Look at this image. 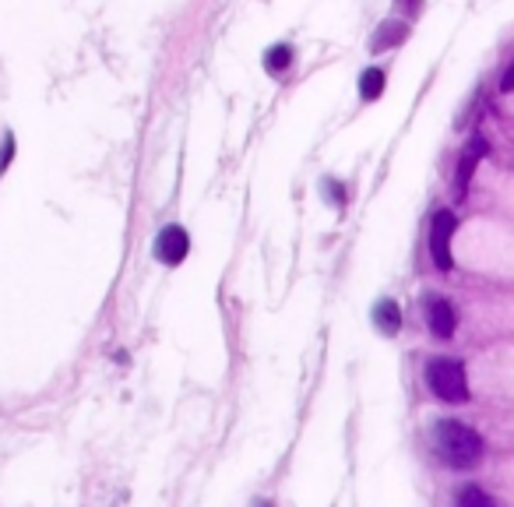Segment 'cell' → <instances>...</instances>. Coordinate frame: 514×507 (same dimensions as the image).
<instances>
[{
  "label": "cell",
  "instance_id": "5",
  "mask_svg": "<svg viewBox=\"0 0 514 507\" xmlns=\"http://www.w3.org/2000/svg\"><path fill=\"white\" fill-rule=\"evenodd\" d=\"M427 325L437 338L455 335V307L444 296H430L427 299Z\"/></svg>",
  "mask_w": 514,
  "mask_h": 507
},
{
  "label": "cell",
  "instance_id": "2",
  "mask_svg": "<svg viewBox=\"0 0 514 507\" xmlns=\"http://www.w3.org/2000/svg\"><path fill=\"white\" fill-rule=\"evenodd\" d=\"M427 384L440 402L458 405V402H465V398H469L465 367H462L458 360H433V363H427Z\"/></svg>",
  "mask_w": 514,
  "mask_h": 507
},
{
  "label": "cell",
  "instance_id": "7",
  "mask_svg": "<svg viewBox=\"0 0 514 507\" xmlns=\"http://www.w3.org/2000/svg\"><path fill=\"white\" fill-rule=\"evenodd\" d=\"M374 321H377V328H381L385 335H394V332L402 328V310H398V303H394V299H381V303L374 307Z\"/></svg>",
  "mask_w": 514,
  "mask_h": 507
},
{
  "label": "cell",
  "instance_id": "1",
  "mask_svg": "<svg viewBox=\"0 0 514 507\" xmlns=\"http://www.w3.org/2000/svg\"><path fill=\"white\" fill-rule=\"evenodd\" d=\"M433 440H437V451L440 458L451 465V468H472V465L483 458V437L458 420H440L433 430Z\"/></svg>",
  "mask_w": 514,
  "mask_h": 507
},
{
  "label": "cell",
  "instance_id": "12",
  "mask_svg": "<svg viewBox=\"0 0 514 507\" xmlns=\"http://www.w3.org/2000/svg\"><path fill=\"white\" fill-rule=\"evenodd\" d=\"M11 156H14V138H11V134H4V148H0V173L7 169Z\"/></svg>",
  "mask_w": 514,
  "mask_h": 507
},
{
  "label": "cell",
  "instance_id": "4",
  "mask_svg": "<svg viewBox=\"0 0 514 507\" xmlns=\"http://www.w3.org/2000/svg\"><path fill=\"white\" fill-rule=\"evenodd\" d=\"M191 251V236H187V229L183 226H166L159 236H155V244H152V254L163 261V264H180L183 257Z\"/></svg>",
  "mask_w": 514,
  "mask_h": 507
},
{
  "label": "cell",
  "instance_id": "9",
  "mask_svg": "<svg viewBox=\"0 0 514 507\" xmlns=\"http://www.w3.org/2000/svg\"><path fill=\"white\" fill-rule=\"evenodd\" d=\"M405 40V25H398V22H385L381 25V32L370 40V49L374 53H381V49H387V46H394V42Z\"/></svg>",
  "mask_w": 514,
  "mask_h": 507
},
{
  "label": "cell",
  "instance_id": "10",
  "mask_svg": "<svg viewBox=\"0 0 514 507\" xmlns=\"http://www.w3.org/2000/svg\"><path fill=\"white\" fill-rule=\"evenodd\" d=\"M381 92H385V71L367 67V71H363V78H359V95L370 102V99H377Z\"/></svg>",
  "mask_w": 514,
  "mask_h": 507
},
{
  "label": "cell",
  "instance_id": "13",
  "mask_svg": "<svg viewBox=\"0 0 514 507\" xmlns=\"http://www.w3.org/2000/svg\"><path fill=\"white\" fill-rule=\"evenodd\" d=\"M511 82H514V67H508V71H504V84H501V88H504V92H511Z\"/></svg>",
  "mask_w": 514,
  "mask_h": 507
},
{
  "label": "cell",
  "instance_id": "3",
  "mask_svg": "<svg viewBox=\"0 0 514 507\" xmlns=\"http://www.w3.org/2000/svg\"><path fill=\"white\" fill-rule=\"evenodd\" d=\"M455 229H458V218L448 209L433 215V226H430V254H433V264H437L440 271L451 268V236H455Z\"/></svg>",
  "mask_w": 514,
  "mask_h": 507
},
{
  "label": "cell",
  "instance_id": "11",
  "mask_svg": "<svg viewBox=\"0 0 514 507\" xmlns=\"http://www.w3.org/2000/svg\"><path fill=\"white\" fill-rule=\"evenodd\" d=\"M458 504L493 507V501H490V497H486V494H479V490H462V494H458Z\"/></svg>",
  "mask_w": 514,
  "mask_h": 507
},
{
  "label": "cell",
  "instance_id": "6",
  "mask_svg": "<svg viewBox=\"0 0 514 507\" xmlns=\"http://www.w3.org/2000/svg\"><path fill=\"white\" fill-rule=\"evenodd\" d=\"M483 156H486V141L475 134V138L469 141V148H465V156H462V166H458V191H465V187H469L472 166H475Z\"/></svg>",
  "mask_w": 514,
  "mask_h": 507
},
{
  "label": "cell",
  "instance_id": "8",
  "mask_svg": "<svg viewBox=\"0 0 514 507\" xmlns=\"http://www.w3.org/2000/svg\"><path fill=\"white\" fill-rule=\"evenodd\" d=\"M289 64H293V46H286V42H279V46H271V49L264 53V67H268V75H282Z\"/></svg>",
  "mask_w": 514,
  "mask_h": 507
}]
</instances>
